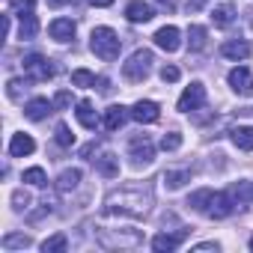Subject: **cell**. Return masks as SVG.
Returning <instances> with one entry per match:
<instances>
[{"label": "cell", "instance_id": "1", "mask_svg": "<svg viewBox=\"0 0 253 253\" xmlns=\"http://www.w3.org/2000/svg\"><path fill=\"white\" fill-rule=\"evenodd\" d=\"M152 209V191L146 188H116L104 197L107 214H125V217H146Z\"/></svg>", "mask_w": 253, "mask_h": 253}, {"label": "cell", "instance_id": "2", "mask_svg": "<svg viewBox=\"0 0 253 253\" xmlns=\"http://www.w3.org/2000/svg\"><path fill=\"white\" fill-rule=\"evenodd\" d=\"M152 63H155L152 51H149V48H137V51L128 57V63H122V78H125V81H131V84H140V81L149 78Z\"/></svg>", "mask_w": 253, "mask_h": 253}, {"label": "cell", "instance_id": "3", "mask_svg": "<svg viewBox=\"0 0 253 253\" xmlns=\"http://www.w3.org/2000/svg\"><path fill=\"white\" fill-rule=\"evenodd\" d=\"M119 48H122V42H119V36H116L110 27H95V30H92V36H89V51H92L95 57H101V60H116V57H119Z\"/></svg>", "mask_w": 253, "mask_h": 253}, {"label": "cell", "instance_id": "4", "mask_svg": "<svg viewBox=\"0 0 253 253\" xmlns=\"http://www.w3.org/2000/svg\"><path fill=\"white\" fill-rule=\"evenodd\" d=\"M128 152H131V164L134 167H149L155 161V146L146 134H134L131 143H128Z\"/></svg>", "mask_w": 253, "mask_h": 253}, {"label": "cell", "instance_id": "5", "mask_svg": "<svg viewBox=\"0 0 253 253\" xmlns=\"http://www.w3.org/2000/svg\"><path fill=\"white\" fill-rule=\"evenodd\" d=\"M24 78H30V81H51L54 78V66H51V60H45L42 54H27L24 57Z\"/></svg>", "mask_w": 253, "mask_h": 253}, {"label": "cell", "instance_id": "6", "mask_svg": "<svg viewBox=\"0 0 253 253\" xmlns=\"http://www.w3.org/2000/svg\"><path fill=\"white\" fill-rule=\"evenodd\" d=\"M235 211V197H232V191H214V197H211V203H209V217H214V220H220V217H229Z\"/></svg>", "mask_w": 253, "mask_h": 253}, {"label": "cell", "instance_id": "7", "mask_svg": "<svg viewBox=\"0 0 253 253\" xmlns=\"http://www.w3.org/2000/svg\"><path fill=\"white\" fill-rule=\"evenodd\" d=\"M206 104V86L200 84V81H194L191 86H185V92L179 95V110L182 113H191V110H197V107H203Z\"/></svg>", "mask_w": 253, "mask_h": 253}, {"label": "cell", "instance_id": "8", "mask_svg": "<svg viewBox=\"0 0 253 253\" xmlns=\"http://www.w3.org/2000/svg\"><path fill=\"white\" fill-rule=\"evenodd\" d=\"M152 39H155V45H158L161 51H167V54L179 51V45H182V33H179V27H173V24L161 27V30H158Z\"/></svg>", "mask_w": 253, "mask_h": 253}, {"label": "cell", "instance_id": "9", "mask_svg": "<svg viewBox=\"0 0 253 253\" xmlns=\"http://www.w3.org/2000/svg\"><path fill=\"white\" fill-rule=\"evenodd\" d=\"M229 86H232L238 95H253V75H250V69L235 66V69L229 72Z\"/></svg>", "mask_w": 253, "mask_h": 253}, {"label": "cell", "instance_id": "10", "mask_svg": "<svg viewBox=\"0 0 253 253\" xmlns=\"http://www.w3.org/2000/svg\"><path fill=\"white\" fill-rule=\"evenodd\" d=\"M101 244L104 247H137L140 244V232H101Z\"/></svg>", "mask_w": 253, "mask_h": 253}, {"label": "cell", "instance_id": "11", "mask_svg": "<svg viewBox=\"0 0 253 253\" xmlns=\"http://www.w3.org/2000/svg\"><path fill=\"white\" fill-rule=\"evenodd\" d=\"M128 116H131V110H128V107H122V104H110V107L104 110V128H107V131H119Z\"/></svg>", "mask_w": 253, "mask_h": 253}, {"label": "cell", "instance_id": "12", "mask_svg": "<svg viewBox=\"0 0 253 253\" xmlns=\"http://www.w3.org/2000/svg\"><path fill=\"white\" fill-rule=\"evenodd\" d=\"M152 6L149 3H143V0H131L128 6H125V18H128L131 24H146V21H152Z\"/></svg>", "mask_w": 253, "mask_h": 253}, {"label": "cell", "instance_id": "13", "mask_svg": "<svg viewBox=\"0 0 253 253\" xmlns=\"http://www.w3.org/2000/svg\"><path fill=\"white\" fill-rule=\"evenodd\" d=\"M158 116H161V107L155 104V101H137L134 107H131V119H137V122H158Z\"/></svg>", "mask_w": 253, "mask_h": 253}, {"label": "cell", "instance_id": "14", "mask_svg": "<svg viewBox=\"0 0 253 253\" xmlns=\"http://www.w3.org/2000/svg\"><path fill=\"white\" fill-rule=\"evenodd\" d=\"M182 241H185V229H182V232H173V235H170V232H158V235L152 238V250H155V253H170V250H176Z\"/></svg>", "mask_w": 253, "mask_h": 253}, {"label": "cell", "instance_id": "15", "mask_svg": "<svg viewBox=\"0 0 253 253\" xmlns=\"http://www.w3.org/2000/svg\"><path fill=\"white\" fill-rule=\"evenodd\" d=\"M48 33H51V39H57V42H72V39H75V21H72V18H54L51 27H48Z\"/></svg>", "mask_w": 253, "mask_h": 253}, {"label": "cell", "instance_id": "16", "mask_svg": "<svg viewBox=\"0 0 253 253\" xmlns=\"http://www.w3.org/2000/svg\"><path fill=\"white\" fill-rule=\"evenodd\" d=\"M54 107H57V104H54V101H48V98H30V101L24 104V116H27V119H33V122H39V119H45Z\"/></svg>", "mask_w": 253, "mask_h": 253}, {"label": "cell", "instance_id": "17", "mask_svg": "<svg viewBox=\"0 0 253 253\" xmlns=\"http://www.w3.org/2000/svg\"><path fill=\"white\" fill-rule=\"evenodd\" d=\"M220 54L229 57V60H247V57H250V45H247L244 39H226V42L220 45Z\"/></svg>", "mask_w": 253, "mask_h": 253}, {"label": "cell", "instance_id": "18", "mask_svg": "<svg viewBox=\"0 0 253 253\" xmlns=\"http://www.w3.org/2000/svg\"><path fill=\"white\" fill-rule=\"evenodd\" d=\"M33 149H36V140H33L30 134H15V137L9 140V155H12V158L33 155Z\"/></svg>", "mask_w": 253, "mask_h": 253}, {"label": "cell", "instance_id": "19", "mask_svg": "<svg viewBox=\"0 0 253 253\" xmlns=\"http://www.w3.org/2000/svg\"><path fill=\"white\" fill-rule=\"evenodd\" d=\"M78 122L84 125V128H89V131H95V128H98V113H95V107H92V101H89V98L78 101Z\"/></svg>", "mask_w": 253, "mask_h": 253}, {"label": "cell", "instance_id": "20", "mask_svg": "<svg viewBox=\"0 0 253 253\" xmlns=\"http://www.w3.org/2000/svg\"><path fill=\"white\" fill-rule=\"evenodd\" d=\"M92 161H95V170H98L101 176H107V179L119 176V158H116L113 152H101V155L92 158Z\"/></svg>", "mask_w": 253, "mask_h": 253}, {"label": "cell", "instance_id": "21", "mask_svg": "<svg viewBox=\"0 0 253 253\" xmlns=\"http://www.w3.org/2000/svg\"><path fill=\"white\" fill-rule=\"evenodd\" d=\"M229 137H232V143H235L238 149L253 152V125H238V128L229 131Z\"/></svg>", "mask_w": 253, "mask_h": 253}, {"label": "cell", "instance_id": "22", "mask_svg": "<svg viewBox=\"0 0 253 253\" xmlns=\"http://www.w3.org/2000/svg\"><path fill=\"white\" fill-rule=\"evenodd\" d=\"M185 182H191V167H182V170H167V173H164V185H167L170 191L185 188Z\"/></svg>", "mask_w": 253, "mask_h": 253}, {"label": "cell", "instance_id": "23", "mask_svg": "<svg viewBox=\"0 0 253 253\" xmlns=\"http://www.w3.org/2000/svg\"><path fill=\"white\" fill-rule=\"evenodd\" d=\"M81 176H84V173H81L78 167H72V170H63V173H60V179H57V191H60V194H69V191H75V188H78V182H81Z\"/></svg>", "mask_w": 253, "mask_h": 253}, {"label": "cell", "instance_id": "24", "mask_svg": "<svg viewBox=\"0 0 253 253\" xmlns=\"http://www.w3.org/2000/svg\"><path fill=\"white\" fill-rule=\"evenodd\" d=\"M211 197H214V191L211 188H200V191H194L191 197H188V206L194 209V211H209V203H211Z\"/></svg>", "mask_w": 253, "mask_h": 253}, {"label": "cell", "instance_id": "25", "mask_svg": "<svg viewBox=\"0 0 253 253\" xmlns=\"http://www.w3.org/2000/svg\"><path fill=\"white\" fill-rule=\"evenodd\" d=\"M211 21H214V27H229L235 21V9L229 3H220V6L211 9Z\"/></svg>", "mask_w": 253, "mask_h": 253}, {"label": "cell", "instance_id": "26", "mask_svg": "<svg viewBox=\"0 0 253 253\" xmlns=\"http://www.w3.org/2000/svg\"><path fill=\"white\" fill-rule=\"evenodd\" d=\"M36 33H39V21H36V15H33V12H24V15H21V24H18V36L27 42V39H33Z\"/></svg>", "mask_w": 253, "mask_h": 253}, {"label": "cell", "instance_id": "27", "mask_svg": "<svg viewBox=\"0 0 253 253\" xmlns=\"http://www.w3.org/2000/svg\"><path fill=\"white\" fill-rule=\"evenodd\" d=\"M206 36H209L206 27L191 24V27H188V48H191V51H203V48H206Z\"/></svg>", "mask_w": 253, "mask_h": 253}, {"label": "cell", "instance_id": "28", "mask_svg": "<svg viewBox=\"0 0 253 253\" xmlns=\"http://www.w3.org/2000/svg\"><path fill=\"white\" fill-rule=\"evenodd\" d=\"M30 244H33V238L24 235V232H9V235H3V247H6V250H24V247H30Z\"/></svg>", "mask_w": 253, "mask_h": 253}, {"label": "cell", "instance_id": "29", "mask_svg": "<svg viewBox=\"0 0 253 253\" xmlns=\"http://www.w3.org/2000/svg\"><path fill=\"white\" fill-rule=\"evenodd\" d=\"M27 86H30V78H24V81H21V78H12V81L6 84V95H9L12 101H21V95L27 92Z\"/></svg>", "mask_w": 253, "mask_h": 253}, {"label": "cell", "instance_id": "30", "mask_svg": "<svg viewBox=\"0 0 253 253\" xmlns=\"http://www.w3.org/2000/svg\"><path fill=\"white\" fill-rule=\"evenodd\" d=\"M21 182L33 185V188H45V185H48V176H45V170H42V167H30V170H24Z\"/></svg>", "mask_w": 253, "mask_h": 253}, {"label": "cell", "instance_id": "31", "mask_svg": "<svg viewBox=\"0 0 253 253\" xmlns=\"http://www.w3.org/2000/svg\"><path fill=\"white\" fill-rule=\"evenodd\" d=\"M66 244H69V238H66L63 232H57V235H51V238L42 241V253H63Z\"/></svg>", "mask_w": 253, "mask_h": 253}, {"label": "cell", "instance_id": "32", "mask_svg": "<svg viewBox=\"0 0 253 253\" xmlns=\"http://www.w3.org/2000/svg\"><path fill=\"white\" fill-rule=\"evenodd\" d=\"M54 140H57L63 149L75 146V134L69 131V125H66V122H57V128H54Z\"/></svg>", "mask_w": 253, "mask_h": 253}, {"label": "cell", "instance_id": "33", "mask_svg": "<svg viewBox=\"0 0 253 253\" xmlns=\"http://www.w3.org/2000/svg\"><path fill=\"white\" fill-rule=\"evenodd\" d=\"M72 84H75V86H95L98 78H95L92 72H86V69H75V72H72Z\"/></svg>", "mask_w": 253, "mask_h": 253}, {"label": "cell", "instance_id": "34", "mask_svg": "<svg viewBox=\"0 0 253 253\" xmlns=\"http://www.w3.org/2000/svg\"><path fill=\"white\" fill-rule=\"evenodd\" d=\"M232 197L238 203H253V182H238L232 185Z\"/></svg>", "mask_w": 253, "mask_h": 253}, {"label": "cell", "instance_id": "35", "mask_svg": "<svg viewBox=\"0 0 253 253\" xmlns=\"http://www.w3.org/2000/svg\"><path fill=\"white\" fill-rule=\"evenodd\" d=\"M179 146H182V134L170 131V134H164V137H161V149H164V152H176Z\"/></svg>", "mask_w": 253, "mask_h": 253}, {"label": "cell", "instance_id": "36", "mask_svg": "<svg viewBox=\"0 0 253 253\" xmlns=\"http://www.w3.org/2000/svg\"><path fill=\"white\" fill-rule=\"evenodd\" d=\"M9 3H12V9L15 12H33V6H36V0H9Z\"/></svg>", "mask_w": 253, "mask_h": 253}, {"label": "cell", "instance_id": "37", "mask_svg": "<svg viewBox=\"0 0 253 253\" xmlns=\"http://www.w3.org/2000/svg\"><path fill=\"white\" fill-rule=\"evenodd\" d=\"M179 75H182V72H179L176 66H164V69H161V81H164V84H173V81H179Z\"/></svg>", "mask_w": 253, "mask_h": 253}, {"label": "cell", "instance_id": "38", "mask_svg": "<svg viewBox=\"0 0 253 253\" xmlns=\"http://www.w3.org/2000/svg\"><path fill=\"white\" fill-rule=\"evenodd\" d=\"M54 104H57V107H69V104H72V92H69V89H60V92L54 95Z\"/></svg>", "mask_w": 253, "mask_h": 253}, {"label": "cell", "instance_id": "39", "mask_svg": "<svg viewBox=\"0 0 253 253\" xmlns=\"http://www.w3.org/2000/svg\"><path fill=\"white\" fill-rule=\"evenodd\" d=\"M12 203H15V209L21 211V209H27V206H30V197H27L24 191H15V194H12Z\"/></svg>", "mask_w": 253, "mask_h": 253}, {"label": "cell", "instance_id": "40", "mask_svg": "<svg viewBox=\"0 0 253 253\" xmlns=\"http://www.w3.org/2000/svg\"><path fill=\"white\" fill-rule=\"evenodd\" d=\"M95 146H98V143H95V140H92V143H86V146H84V149H81V155H84V158H89V155H92V152H95Z\"/></svg>", "mask_w": 253, "mask_h": 253}, {"label": "cell", "instance_id": "41", "mask_svg": "<svg viewBox=\"0 0 253 253\" xmlns=\"http://www.w3.org/2000/svg\"><path fill=\"white\" fill-rule=\"evenodd\" d=\"M194 250H217V241H203V244H197Z\"/></svg>", "mask_w": 253, "mask_h": 253}, {"label": "cell", "instance_id": "42", "mask_svg": "<svg viewBox=\"0 0 253 253\" xmlns=\"http://www.w3.org/2000/svg\"><path fill=\"white\" fill-rule=\"evenodd\" d=\"M48 6H54V9H60V6H66V3H72V0H45Z\"/></svg>", "mask_w": 253, "mask_h": 253}, {"label": "cell", "instance_id": "43", "mask_svg": "<svg viewBox=\"0 0 253 253\" xmlns=\"http://www.w3.org/2000/svg\"><path fill=\"white\" fill-rule=\"evenodd\" d=\"M89 3H92V6H110L113 0H89Z\"/></svg>", "mask_w": 253, "mask_h": 253}, {"label": "cell", "instance_id": "44", "mask_svg": "<svg viewBox=\"0 0 253 253\" xmlns=\"http://www.w3.org/2000/svg\"><path fill=\"white\" fill-rule=\"evenodd\" d=\"M158 3H161L164 9H173V6H176V0H158Z\"/></svg>", "mask_w": 253, "mask_h": 253}, {"label": "cell", "instance_id": "45", "mask_svg": "<svg viewBox=\"0 0 253 253\" xmlns=\"http://www.w3.org/2000/svg\"><path fill=\"white\" fill-rule=\"evenodd\" d=\"M250 250H253V238H250Z\"/></svg>", "mask_w": 253, "mask_h": 253}]
</instances>
